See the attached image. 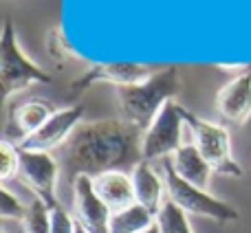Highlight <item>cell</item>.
I'll list each match as a JSON object with an SVG mask.
<instances>
[{
    "instance_id": "cell-16",
    "label": "cell",
    "mask_w": 251,
    "mask_h": 233,
    "mask_svg": "<svg viewBox=\"0 0 251 233\" xmlns=\"http://www.w3.org/2000/svg\"><path fill=\"white\" fill-rule=\"evenodd\" d=\"M156 222V216L150 213L146 207H141L139 203L130 205V207L115 211L110 218V233H141L146 231L150 225Z\"/></svg>"
},
{
    "instance_id": "cell-8",
    "label": "cell",
    "mask_w": 251,
    "mask_h": 233,
    "mask_svg": "<svg viewBox=\"0 0 251 233\" xmlns=\"http://www.w3.org/2000/svg\"><path fill=\"white\" fill-rule=\"evenodd\" d=\"M84 119V106L75 104L69 108H60L53 113V116L29 139L20 143V150L31 152H53L57 147H64L66 141L73 137V132L82 125Z\"/></svg>"
},
{
    "instance_id": "cell-3",
    "label": "cell",
    "mask_w": 251,
    "mask_h": 233,
    "mask_svg": "<svg viewBox=\"0 0 251 233\" xmlns=\"http://www.w3.org/2000/svg\"><path fill=\"white\" fill-rule=\"evenodd\" d=\"M161 169H163V178H165V191L168 198L176 205L178 209L187 213V216H201V218H209L214 222H236L240 218L238 209L231 207L229 203L221 198H214L212 194H207L205 189L185 183L172 167V161L163 159L161 161Z\"/></svg>"
},
{
    "instance_id": "cell-7",
    "label": "cell",
    "mask_w": 251,
    "mask_h": 233,
    "mask_svg": "<svg viewBox=\"0 0 251 233\" xmlns=\"http://www.w3.org/2000/svg\"><path fill=\"white\" fill-rule=\"evenodd\" d=\"M57 176H60V163L51 152L20 150V178L51 209L60 205L55 198Z\"/></svg>"
},
{
    "instance_id": "cell-5",
    "label": "cell",
    "mask_w": 251,
    "mask_h": 233,
    "mask_svg": "<svg viewBox=\"0 0 251 233\" xmlns=\"http://www.w3.org/2000/svg\"><path fill=\"white\" fill-rule=\"evenodd\" d=\"M185 123L192 132V143L199 147V152L203 154V159L212 165L214 172L223 174V176H243L240 165L231 156V139L227 128L212 121L199 119L192 113L185 115Z\"/></svg>"
},
{
    "instance_id": "cell-22",
    "label": "cell",
    "mask_w": 251,
    "mask_h": 233,
    "mask_svg": "<svg viewBox=\"0 0 251 233\" xmlns=\"http://www.w3.org/2000/svg\"><path fill=\"white\" fill-rule=\"evenodd\" d=\"M77 229V220L69 216L62 205L51 209V233H75Z\"/></svg>"
},
{
    "instance_id": "cell-24",
    "label": "cell",
    "mask_w": 251,
    "mask_h": 233,
    "mask_svg": "<svg viewBox=\"0 0 251 233\" xmlns=\"http://www.w3.org/2000/svg\"><path fill=\"white\" fill-rule=\"evenodd\" d=\"M75 233H88L86 229H84V227L82 225H77V229H75Z\"/></svg>"
},
{
    "instance_id": "cell-20",
    "label": "cell",
    "mask_w": 251,
    "mask_h": 233,
    "mask_svg": "<svg viewBox=\"0 0 251 233\" xmlns=\"http://www.w3.org/2000/svg\"><path fill=\"white\" fill-rule=\"evenodd\" d=\"M0 216L4 220H25L26 216V205H22L20 198L13 196L7 187L0 189Z\"/></svg>"
},
{
    "instance_id": "cell-14",
    "label": "cell",
    "mask_w": 251,
    "mask_h": 233,
    "mask_svg": "<svg viewBox=\"0 0 251 233\" xmlns=\"http://www.w3.org/2000/svg\"><path fill=\"white\" fill-rule=\"evenodd\" d=\"M132 185H134V198H137V203L156 216L165 203L163 194H168L165 191V178L152 167V163L141 161L132 169Z\"/></svg>"
},
{
    "instance_id": "cell-13",
    "label": "cell",
    "mask_w": 251,
    "mask_h": 233,
    "mask_svg": "<svg viewBox=\"0 0 251 233\" xmlns=\"http://www.w3.org/2000/svg\"><path fill=\"white\" fill-rule=\"evenodd\" d=\"M93 187H95L97 196L104 200V205L110 211H122L137 203L134 198V185H132V174L128 172H106L93 178Z\"/></svg>"
},
{
    "instance_id": "cell-11",
    "label": "cell",
    "mask_w": 251,
    "mask_h": 233,
    "mask_svg": "<svg viewBox=\"0 0 251 233\" xmlns=\"http://www.w3.org/2000/svg\"><path fill=\"white\" fill-rule=\"evenodd\" d=\"M216 108L229 125H245L251 119V69H245L218 91Z\"/></svg>"
},
{
    "instance_id": "cell-9",
    "label": "cell",
    "mask_w": 251,
    "mask_h": 233,
    "mask_svg": "<svg viewBox=\"0 0 251 233\" xmlns=\"http://www.w3.org/2000/svg\"><path fill=\"white\" fill-rule=\"evenodd\" d=\"M73 200L77 225H82L88 233H110L113 211L97 196L91 176H77L73 181Z\"/></svg>"
},
{
    "instance_id": "cell-18",
    "label": "cell",
    "mask_w": 251,
    "mask_h": 233,
    "mask_svg": "<svg viewBox=\"0 0 251 233\" xmlns=\"http://www.w3.org/2000/svg\"><path fill=\"white\" fill-rule=\"evenodd\" d=\"M25 233H51V207L35 196L26 205V216L22 220Z\"/></svg>"
},
{
    "instance_id": "cell-21",
    "label": "cell",
    "mask_w": 251,
    "mask_h": 233,
    "mask_svg": "<svg viewBox=\"0 0 251 233\" xmlns=\"http://www.w3.org/2000/svg\"><path fill=\"white\" fill-rule=\"evenodd\" d=\"M47 53H49V57H51V60L57 62V66H64L66 60L75 57L73 51L66 47V42H64V38H62L60 29L49 31V35H47Z\"/></svg>"
},
{
    "instance_id": "cell-12",
    "label": "cell",
    "mask_w": 251,
    "mask_h": 233,
    "mask_svg": "<svg viewBox=\"0 0 251 233\" xmlns=\"http://www.w3.org/2000/svg\"><path fill=\"white\" fill-rule=\"evenodd\" d=\"M53 106L49 101L42 99H29L22 104L13 106V110L9 113V125H7V141L20 145L25 139H29L31 134H35L49 119L53 116Z\"/></svg>"
},
{
    "instance_id": "cell-6",
    "label": "cell",
    "mask_w": 251,
    "mask_h": 233,
    "mask_svg": "<svg viewBox=\"0 0 251 233\" xmlns=\"http://www.w3.org/2000/svg\"><path fill=\"white\" fill-rule=\"evenodd\" d=\"M187 110L176 99H170L161 108L156 119L143 134V161L154 163L176 154V150L183 145V128H185Z\"/></svg>"
},
{
    "instance_id": "cell-4",
    "label": "cell",
    "mask_w": 251,
    "mask_h": 233,
    "mask_svg": "<svg viewBox=\"0 0 251 233\" xmlns=\"http://www.w3.org/2000/svg\"><path fill=\"white\" fill-rule=\"evenodd\" d=\"M49 82H51V75L40 69L38 64H33L22 53L13 24L7 18L2 35H0V84H2L4 99H9L16 93H22L31 84H49Z\"/></svg>"
},
{
    "instance_id": "cell-19",
    "label": "cell",
    "mask_w": 251,
    "mask_h": 233,
    "mask_svg": "<svg viewBox=\"0 0 251 233\" xmlns=\"http://www.w3.org/2000/svg\"><path fill=\"white\" fill-rule=\"evenodd\" d=\"M20 174V147L4 139L0 143V178L4 183Z\"/></svg>"
},
{
    "instance_id": "cell-23",
    "label": "cell",
    "mask_w": 251,
    "mask_h": 233,
    "mask_svg": "<svg viewBox=\"0 0 251 233\" xmlns=\"http://www.w3.org/2000/svg\"><path fill=\"white\" fill-rule=\"evenodd\" d=\"M141 233H161V229H159V225L154 222V225H150L146 231H141Z\"/></svg>"
},
{
    "instance_id": "cell-1",
    "label": "cell",
    "mask_w": 251,
    "mask_h": 233,
    "mask_svg": "<svg viewBox=\"0 0 251 233\" xmlns=\"http://www.w3.org/2000/svg\"><path fill=\"white\" fill-rule=\"evenodd\" d=\"M143 130L124 119L82 123L62 147V167L69 181L77 176H100L106 172H128L143 161Z\"/></svg>"
},
{
    "instance_id": "cell-10",
    "label": "cell",
    "mask_w": 251,
    "mask_h": 233,
    "mask_svg": "<svg viewBox=\"0 0 251 233\" xmlns=\"http://www.w3.org/2000/svg\"><path fill=\"white\" fill-rule=\"evenodd\" d=\"M152 77V70L143 64H132V62H115V64H95L88 69L84 75H79L71 84L73 95H82L88 86L93 84H113V86H134L143 84L146 79Z\"/></svg>"
},
{
    "instance_id": "cell-15",
    "label": "cell",
    "mask_w": 251,
    "mask_h": 233,
    "mask_svg": "<svg viewBox=\"0 0 251 233\" xmlns=\"http://www.w3.org/2000/svg\"><path fill=\"white\" fill-rule=\"evenodd\" d=\"M172 161V167L178 176L185 183L199 187V189L207 191L209 183H212V165L203 159V154L199 152V147L194 143H183L176 150V154L170 156Z\"/></svg>"
},
{
    "instance_id": "cell-2",
    "label": "cell",
    "mask_w": 251,
    "mask_h": 233,
    "mask_svg": "<svg viewBox=\"0 0 251 233\" xmlns=\"http://www.w3.org/2000/svg\"><path fill=\"white\" fill-rule=\"evenodd\" d=\"M181 93V73L174 66L152 73L150 79L134 86H122L115 91L119 119L137 125L146 132L170 99Z\"/></svg>"
},
{
    "instance_id": "cell-17",
    "label": "cell",
    "mask_w": 251,
    "mask_h": 233,
    "mask_svg": "<svg viewBox=\"0 0 251 233\" xmlns=\"http://www.w3.org/2000/svg\"><path fill=\"white\" fill-rule=\"evenodd\" d=\"M156 225H159L161 233H194L187 220V213L178 209L170 198H165L161 211L156 213Z\"/></svg>"
}]
</instances>
